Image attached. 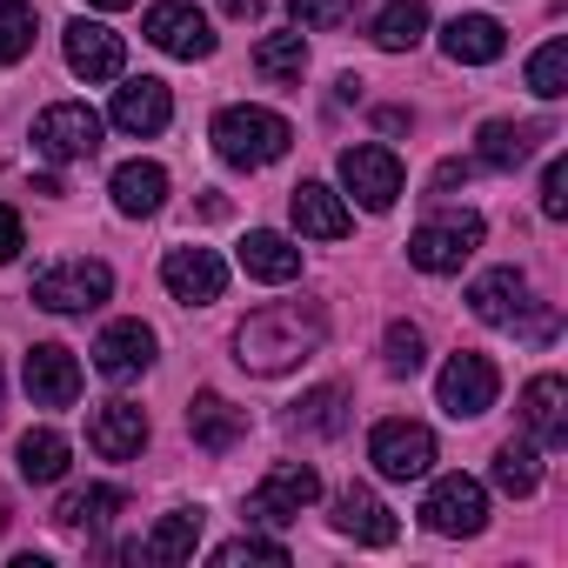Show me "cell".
<instances>
[{"instance_id":"obj_1","label":"cell","mask_w":568,"mask_h":568,"mask_svg":"<svg viewBox=\"0 0 568 568\" xmlns=\"http://www.w3.org/2000/svg\"><path fill=\"white\" fill-rule=\"evenodd\" d=\"M322 335H328L322 302H274L234 328V362L247 375H288L295 362H308L322 348Z\"/></svg>"},{"instance_id":"obj_2","label":"cell","mask_w":568,"mask_h":568,"mask_svg":"<svg viewBox=\"0 0 568 568\" xmlns=\"http://www.w3.org/2000/svg\"><path fill=\"white\" fill-rule=\"evenodd\" d=\"M288 141H295V128L274 108H221L214 114V154L227 168H267L288 154Z\"/></svg>"},{"instance_id":"obj_3","label":"cell","mask_w":568,"mask_h":568,"mask_svg":"<svg viewBox=\"0 0 568 568\" xmlns=\"http://www.w3.org/2000/svg\"><path fill=\"white\" fill-rule=\"evenodd\" d=\"M114 295V267L108 261H54V267H41L34 274V308H48V315H88V308H101Z\"/></svg>"},{"instance_id":"obj_4","label":"cell","mask_w":568,"mask_h":568,"mask_svg":"<svg viewBox=\"0 0 568 568\" xmlns=\"http://www.w3.org/2000/svg\"><path fill=\"white\" fill-rule=\"evenodd\" d=\"M481 214H442V221H422L415 234H408V261L422 267V274H462V261L481 247Z\"/></svg>"},{"instance_id":"obj_5","label":"cell","mask_w":568,"mask_h":568,"mask_svg":"<svg viewBox=\"0 0 568 568\" xmlns=\"http://www.w3.org/2000/svg\"><path fill=\"white\" fill-rule=\"evenodd\" d=\"M435 395H442V408H448L455 422H475V415H488V408H495V395H501V368H495L488 355L462 348V355H448V368H442Z\"/></svg>"},{"instance_id":"obj_6","label":"cell","mask_w":568,"mask_h":568,"mask_svg":"<svg viewBox=\"0 0 568 568\" xmlns=\"http://www.w3.org/2000/svg\"><path fill=\"white\" fill-rule=\"evenodd\" d=\"M368 462L388 475V481H422L428 468H435V435L422 428V422H375V435H368Z\"/></svg>"},{"instance_id":"obj_7","label":"cell","mask_w":568,"mask_h":568,"mask_svg":"<svg viewBox=\"0 0 568 568\" xmlns=\"http://www.w3.org/2000/svg\"><path fill=\"white\" fill-rule=\"evenodd\" d=\"M34 148H41L48 161H88V154L101 148V114H94L88 101H54V108H41V121H34Z\"/></svg>"},{"instance_id":"obj_8","label":"cell","mask_w":568,"mask_h":568,"mask_svg":"<svg viewBox=\"0 0 568 568\" xmlns=\"http://www.w3.org/2000/svg\"><path fill=\"white\" fill-rule=\"evenodd\" d=\"M342 187L362 201V207H395L402 201V161H395V148H375V141H355V148H342Z\"/></svg>"},{"instance_id":"obj_9","label":"cell","mask_w":568,"mask_h":568,"mask_svg":"<svg viewBox=\"0 0 568 568\" xmlns=\"http://www.w3.org/2000/svg\"><path fill=\"white\" fill-rule=\"evenodd\" d=\"M422 521L435 535H481L488 528V488L475 475H442L422 501Z\"/></svg>"},{"instance_id":"obj_10","label":"cell","mask_w":568,"mask_h":568,"mask_svg":"<svg viewBox=\"0 0 568 568\" xmlns=\"http://www.w3.org/2000/svg\"><path fill=\"white\" fill-rule=\"evenodd\" d=\"M315 495H322V475L308 462H274L261 475V488L247 495V521H295Z\"/></svg>"},{"instance_id":"obj_11","label":"cell","mask_w":568,"mask_h":568,"mask_svg":"<svg viewBox=\"0 0 568 568\" xmlns=\"http://www.w3.org/2000/svg\"><path fill=\"white\" fill-rule=\"evenodd\" d=\"M141 34H148L161 54H174V61H207V54H214V28H207L201 8H187V0H161V8H148Z\"/></svg>"},{"instance_id":"obj_12","label":"cell","mask_w":568,"mask_h":568,"mask_svg":"<svg viewBox=\"0 0 568 568\" xmlns=\"http://www.w3.org/2000/svg\"><path fill=\"white\" fill-rule=\"evenodd\" d=\"M161 281H168V295H174L181 308H207V302H221V288H227V267H221L214 247H168Z\"/></svg>"},{"instance_id":"obj_13","label":"cell","mask_w":568,"mask_h":568,"mask_svg":"<svg viewBox=\"0 0 568 568\" xmlns=\"http://www.w3.org/2000/svg\"><path fill=\"white\" fill-rule=\"evenodd\" d=\"M68 68L81 74V81H121V68H128V48H121V34L114 28H101V21H68Z\"/></svg>"},{"instance_id":"obj_14","label":"cell","mask_w":568,"mask_h":568,"mask_svg":"<svg viewBox=\"0 0 568 568\" xmlns=\"http://www.w3.org/2000/svg\"><path fill=\"white\" fill-rule=\"evenodd\" d=\"M28 395H34L41 408H74V395H81V362H74V348L34 342V348H28Z\"/></svg>"},{"instance_id":"obj_15","label":"cell","mask_w":568,"mask_h":568,"mask_svg":"<svg viewBox=\"0 0 568 568\" xmlns=\"http://www.w3.org/2000/svg\"><path fill=\"white\" fill-rule=\"evenodd\" d=\"M94 368H101L108 382H134V375H148V368H154V328H148V322H114V328H101V342H94Z\"/></svg>"},{"instance_id":"obj_16","label":"cell","mask_w":568,"mask_h":568,"mask_svg":"<svg viewBox=\"0 0 568 568\" xmlns=\"http://www.w3.org/2000/svg\"><path fill=\"white\" fill-rule=\"evenodd\" d=\"M88 448H94L101 462H134V455L148 448V415H141V402H108V408H94Z\"/></svg>"},{"instance_id":"obj_17","label":"cell","mask_w":568,"mask_h":568,"mask_svg":"<svg viewBox=\"0 0 568 568\" xmlns=\"http://www.w3.org/2000/svg\"><path fill=\"white\" fill-rule=\"evenodd\" d=\"M168 121H174L168 81L141 74V81H121V88H114V128H121V134H161Z\"/></svg>"},{"instance_id":"obj_18","label":"cell","mask_w":568,"mask_h":568,"mask_svg":"<svg viewBox=\"0 0 568 568\" xmlns=\"http://www.w3.org/2000/svg\"><path fill=\"white\" fill-rule=\"evenodd\" d=\"M521 422L535 448H561L568 442V382L561 375H535L521 388Z\"/></svg>"},{"instance_id":"obj_19","label":"cell","mask_w":568,"mask_h":568,"mask_svg":"<svg viewBox=\"0 0 568 568\" xmlns=\"http://www.w3.org/2000/svg\"><path fill=\"white\" fill-rule=\"evenodd\" d=\"M187 435L207 448V455H234L241 442H247V408H234L227 395H194L187 402Z\"/></svg>"},{"instance_id":"obj_20","label":"cell","mask_w":568,"mask_h":568,"mask_svg":"<svg viewBox=\"0 0 568 568\" xmlns=\"http://www.w3.org/2000/svg\"><path fill=\"white\" fill-rule=\"evenodd\" d=\"M468 308H475V322H488V328H515L521 308H528V274H521V267H488L475 288H468Z\"/></svg>"},{"instance_id":"obj_21","label":"cell","mask_w":568,"mask_h":568,"mask_svg":"<svg viewBox=\"0 0 568 568\" xmlns=\"http://www.w3.org/2000/svg\"><path fill=\"white\" fill-rule=\"evenodd\" d=\"M501 48H508V28L495 14H455L442 28V54L455 68H488V61H501Z\"/></svg>"},{"instance_id":"obj_22","label":"cell","mask_w":568,"mask_h":568,"mask_svg":"<svg viewBox=\"0 0 568 568\" xmlns=\"http://www.w3.org/2000/svg\"><path fill=\"white\" fill-rule=\"evenodd\" d=\"M335 528H342L348 541H362V548H388V541L402 535L375 488H342V495H335Z\"/></svg>"},{"instance_id":"obj_23","label":"cell","mask_w":568,"mask_h":568,"mask_svg":"<svg viewBox=\"0 0 568 568\" xmlns=\"http://www.w3.org/2000/svg\"><path fill=\"white\" fill-rule=\"evenodd\" d=\"M548 141V121H488L481 128V168H495V174H515L521 161H535V148Z\"/></svg>"},{"instance_id":"obj_24","label":"cell","mask_w":568,"mask_h":568,"mask_svg":"<svg viewBox=\"0 0 568 568\" xmlns=\"http://www.w3.org/2000/svg\"><path fill=\"white\" fill-rule=\"evenodd\" d=\"M288 214H295V227L302 234H315V241H342L355 221H348V207H342V194L335 187H322V181H302L295 194H288Z\"/></svg>"},{"instance_id":"obj_25","label":"cell","mask_w":568,"mask_h":568,"mask_svg":"<svg viewBox=\"0 0 568 568\" xmlns=\"http://www.w3.org/2000/svg\"><path fill=\"white\" fill-rule=\"evenodd\" d=\"M241 267L254 281H295L302 274V247L288 234H274V227H254V234H241Z\"/></svg>"},{"instance_id":"obj_26","label":"cell","mask_w":568,"mask_h":568,"mask_svg":"<svg viewBox=\"0 0 568 568\" xmlns=\"http://www.w3.org/2000/svg\"><path fill=\"white\" fill-rule=\"evenodd\" d=\"M108 194H114L121 214H154L168 201V168L161 161H121L114 181H108Z\"/></svg>"},{"instance_id":"obj_27","label":"cell","mask_w":568,"mask_h":568,"mask_svg":"<svg viewBox=\"0 0 568 568\" xmlns=\"http://www.w3.org/2000/svg\"><path fill=\"white\" fill-rule=\"evenodd\" d=\"M201 548V508H174V515H161V528L134 548L141 561H187Z\"/></svg>"},{"instance_id":"obj_28","label":"cell","mask_w":568,"mask_h":568,"mask_svg":"<svg viewBox=\"0 0 568 568\" xmlns=\"http://www.w3.org/2000/svg\"><path fill=\"white\" fill-rule=\"evenodd\" d=\"M422 34H428V0H388L375 14V48H388V54H408Z\"/></svg>"},{"instance_id":"obj_29","label":"cell","mask_w":568,"mask_h":568,"mask_svg":"<svg viewBox=\"0 0 568 568\" xmlns=\"http://www.w3.org/2000/svg\"><path fill=\"white\" fill-rule=\"evenodd\" d=\"M302 68H308V34H302V28L267 34V41L254 48V74H261V81H302Z\"/></svg>"},{"instance_id":"obj_30","label":"cell","mask_w":568,"mask_h":568,"mask_svg":"<svg viewBox=\"0 0 568 568\" xmlns=\"http://www.w3.org/2000/svg\"><path fill=\"white\" fill-rule=\"evenodd\" d=\"M121 508H128L121 488H74V495H61L54 521H61V528H108Z\"/></svg>"},{"instance_id":"obj_31","label":"cell","mask_w":568,"mask_h":568,"mask_svg":"<svg viewBox=\"0 0 568 568\" xmlns=\"http://www.w3.org/2000/svg\"><path fill=\"white\" fill-rule=\"evenodd\" d=\"M495 488L501 495H535L541 488V448L535 442H501L495 448Z\"/></svg>"},{"instance_id":"obj_32","label":"cell","mask_w":568,"mask_h":568,"mask_svg":"<svg viewBox=\"0 0 568 568\" xmlns=\"http://www.w3.org/2000/svg\"><path fill=\"white\" fill-rule=\"evenodd\" d=\"M21 475H28V481H61V475H68V435L28 428V435H21Z\"/></svg>"},{"instance_id":"obj_33","label":"cell","mask_w":568,"mask_h":568,"mask_svg":"<svg viewBox=\"0 0 568 568\" xmlns=\"http://www.w3.org/2000/svg\"><path fill=\"white\" fill-rule=\"evenodd\" d=\"M34 28H41L34 0H0V68H14V61L34 54Z\"/></svg>"},{"instance_id":"obj_34","label":"cell","mask_w":568,"mask_h":568,"mask_svg":"<svg viewBox=\"0 0 568 568\" xmlns=\"http://www.w3.org/2000/svg\"><path fill=\"white\" fill-rule=\"evenodd\" d=\"M288 422H295L302 435H342V428H348V395H342V388H315V395L295 402Z\"/></svg>"},{"instance_id":"obj_35","label":"cell","mask_w":568,"mask_h":568,"mask_svg":"<svg viewBox=\"0 0 568 568\" xmlns=\"http://www.w3.org/2000/svg\"><path fill=\"white\" fill-rule=\"evenodd\" d=\"M528 88H535L541 101H561V94H568V41H561V34L535 48V61H528Z\"/></svg>"},{"instance_id":"obj_36","label":"cell","mask_w":568,"mask_h":568,"mask_svg":"<svg viewBox=\"0 0 568 568\" xmlns=\"http://www.w3.org/2000/svg\"><path fill=\"white\" fill-rule=\"evenodd\" d=\"M288 14H295V28L302 34H335V28H348V0H288Z\"/></svg>"},{"instance_id":"obj_37","label":"cell","mask_w":568,"mask_h":568,"mask_svg":"<svg viewBox=\"0 0 568 568\" xmlns=\"http://www.w3.org/2000/svg\"><path fill=\"white\" fill-rule=\"evenodd\" d=\"M382 348H388V375H422V362H428V348H422V328H408V322H395Z\"/></svg>"},{"instance_id":"obj_38","label":"cell","mask_w":568,"mask_h":568,"mask_svg":"<svg viewBox=\"0 0 568 568\" xmlns=\"http://www.w3.org/2000/svg\"><path fill=\"white\" fill-rule=\"evenodd\" d=\"M214 561H221V568H234V561H288V548H281V541H261V535H241V541L214 548Z\"/></svg>"},{"instance_id":"obj_39","label":"cell","mask_w":568,"mask_h":568,"mask_svg":"<svg viewBox=\"0 0 568 568\" xmlns=\"http://www.w3.org/2000/svg\"><path fill=\"white\" fill-rule=\"evenodd\" d=\"M541 214L548 221L568 214V161H548V174H541Z\"/></svg>"},{"instance_id":"obj_40","label":"cell","mask_w":568,"mask_h":568,"mask_svg":"<svg viewBox=\"0 0 568 568\" xmlns=\"http://www.w3.org/2000/svg\"><path fill=\"white\" fill-rule=\"evenodd\" d=\"M21 247H28V227H21V214L8 201H0V261H14Z\"/></svg>"},{"instance_id":"obj_41","label":"cell","mask_w":568,"mask_h":568,"mask_svg":"<svg viewBox=\"0 0 568 568\" xmlns=\"http://www.w3.org/2000/svg\"><path fill=\"white\" fill-rule=\"evenodd\" d=\"M468 174H475L468 161H442V168H435V194H448V187H462Z\"/></svg>"},{"instance_id":"obj_42","label":"cell","mask_w":568,"mask_h":568,"mask_svg":"<svg viewBox=\"0 0 568 568\" xmlns=\"http://www.w3.org/2000/svg\"><path fill=\"white\" fill-rule=\"evenodd\" d=\"M221 14H234V21H254V14H261V0H221Z\"/></svg>"},{"instance_id":"obj_43","label":"cell","mask_w":568,"mask_h":568,"mask_svg":"<svg viewBox=\"0 0 568 568\" xmlns=\"http://www.w3.org/2000/svg\"><path fill=\"white\" fill-rule=\"evenodd\" d=\"M88 8H134V0H88Z\"/></svg>"},{"instance_id":"obj_44","label":"cell","mask_w":568,"mask_h":568,"mask_svg":"<svg viewBox=\"0 0 568 568\" xmlns=\"http://www.w3.org/2000/svg\"><path fill=\"white\" fill-rule=\"evenodd\" d=\"M0 402H8V382H0ZM0 415H8V408H0Z\"/></svg>"},{"instance_id":"obj_45","label":"cell","mask_w":568,"mask_h":568,"mask_svg":"<svg viewBox=\"0 0 568 568\" xmlns=\"http://www.w3.org/2000/svg\"><path fill=\"white\" fill-rule=\"evenodd\" d=\"M0 528H8V501H0Z\"/></svg>"}]
</instances>
